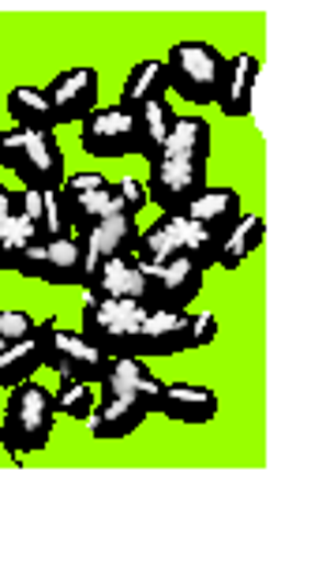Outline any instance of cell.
I'll list each match as a JSON object with an SVG mask.
<instances>
[{
	"instance_id": "cell-1",
	"label": "cell",
	"mask_w": 326,
	"mask_h": 562,
	"mask_svg": "<svg viewBox=\"0 0 326 562\" xmlns=\"http://www.w3.org/2000/svg\"><path fill=\"white\" fill-rule=\"evenodd\" d=\"M53 428H57V405L49 386L26 379L8 390L4 413H0V447L8 450V458L38 454L49 447Z\"/></svg>"
},
{
	"instance_id": "cell-2",
	"label": "cell",
	"mask_w": 326,
	"mask_h": 562,
	"mask_svg": "<svg viewBox=\"0 0 326 562\" xmlns=\"http://www.w3.org/2000/svg\"><path fill=\"white\" fill-rule=\"evenodd\" d=\"M147 319V307L124 296H87L79 315V334L109 357H135L139 326Z\"/></svg>"
},
{
	"instance_id": "cell-3",
	"label": "cell",
	"mask_w": 326,
	"mask_h": 562,
	"mask_svg": "<svg viewBox=\"0 0 326 562\" xmlns=\"http://www.w3.org/2000/svg\"><path fill=\"white\" fill-rule=\"evenodd\" d=\"M166 76L180 102L211 105L217 102V87L225 76V53L214 42H173L166 53Z\"/></svg>"
},
{
	"instance_id": "cell-4",
	"label": "cell",
	"mask_w": 326,
	"mask_h": 562,
	"mask_svg": "<svg viewBox=\"0 0 326 562\" xmlns=\"http://www.w3.org/2000/svg\"><path fill=\"white\" fill-rule=\"evenodd\" d=\"M38 338H42L45 368L57 371L60 379H76V383L98 386L116 364V357H109V352H102L98 346H90L83 334L68 330V326H60L57 319H42Z\"/></svg>"
},
{
	"instance_id": "cell-5",
	"label": "cell",
	"mask_w": 326,
	"mask_h": 562,
	"mask_svg": "<svg viewBox=\"0 0 326 562\" xmlns=\"http://www.w3.org/2000/svg\"><path fill=\"white\" fill-rule=\"evenodd\" d=\"M206 270L195 267L188 256H177L161 267H143V293L139 304L147 312H188L192 301L203 293Z\"/></svg>"
},
{
	"instance_id": "cell-6",
	"label": "cell",
	"mask_w": 326,
	"mask_h": 562,
	"mask_svg": "<svg viewBox=\"0 0 326 562\" xmlns=\"http://www.w3.org/2000/svg\"><path fill=\"white\" fill-rule=\"evenodd\" d=\"M147 203L158 206L161 214H188L199 195L211 188L206 161H184V158H161L150 166Z\"/></svg>"
},
{
	"instance_id": "cell-7",
	"label": "cell",
	"mask_w": 326,
	"mask_h": 562,
	"mask_svg": "<svg viewBox=\"0 0 326 562\" xmlns=\"http://www.w3.org/2000/svg\"><path fill=\"white\" fill-rule=\"evenodd\" d=\"M79 147L90 158H102V161L128 158V154H135V113L121 105H98L79 124Z\"/></svg>"
},
{
	"instance_id": "cell-8",
	"label": "cell",
	"mask_w": 326,
	"mask_h": 562,
	"mask_svg": "<svg viewBox=\"0 0 326 562\" xmlns=\"http://www.w3.org/2000/svg\"><path fill=\"white\" fill-rule=\"evenodd\" d=\"M45 98H49L53 113H57V124H83L87 116L98 109V102H102V83H98V71L87 68V65L60 71V76L49 79Z\"/></svg>"
},
{
	"instance_id": "cell-9",
	"label": "cell",
	"mask_w": 326,
	"mask_h": 562,
	"mask_svg": "<svg viewBox=\"0 0 326 562\" xmlns=\"http://www.w3.org/2000/svg\"><path fill=\"white\" fill-rule=\"evenodd\" d=\"M109 184L113 180L102 173H71L65 184H60V206H65L68 229L76 237L94 229L98 222L109 214Z\"/></svg>"
},
{
	"instance_id": "cell-10",
	"label": "cell",
	"mask_w": 326,
	"mask_h": 562,
	"mask_svg": "<svg viewBox=\"0 0 326 562\" xmlns=\"http://www.w3.org/2000/svg\"><path fill=\"white\" fill-rule=\"evenodd\" d=\"M79 244H83V270L90 281L105 259H113V256L135 259V248H139V225H135V217H128V214H105L94 229L79 237Z\"/></svg>"
},
{
	"instance_id": "cell-11",
	"label": "cell",
	"mask_w": 326,
	"mask_h": 562,
	"mask_svg": "<svg viewBox=\"0 0 326 562\" xmlns=\"http://www.w3.org/2000/svg\"><path fill=\"white\" fill-rule=\"evenodd\" d=\"M192 349V312H147L139 326V360H161Z\"/></svg>"
},
{
	"instance_id": "cell-12",
	"label": "cell",
	"mask_w": 326,
	"mask_h": 562,
	"mask_svg": "<svg viewBox=\"0 0 326 562\" xmlns=\"http://www.w3.org/2000/svg\"><path fill=\"white\" fill-rule=\"evenodd\" d=\"M65 150H60L57 135H31V143H26V154L20 161V169H15V177H20L23 188H31V192H60V184L68 180V169H65Z\"/></svg>"
},
{
	"instance_id": "cell-13",
	"label": "cell",
	"mask_w": 326,
	"mask_h": 562,
	"mask_svg": "<svg viewBox=\"0 0 326 562\" xmlns=\"http://www.w3.org/2000/svg\"><path fill=\"white\" fill-rule=\"evenodd\" d=\"M147 405L139 402L135 394H105L98 397L94 413L87 416V431L90 439L98 442H116V439H128L147 424Z\"/></svg>"
},
{
	"instance_id": "cell-14",
	"label": "cell",
	"mask_w": 326,
	"mask_h": 562,
	"mask_svg": "<svg viewBox=\"0 0 326 562\" xmlns=\"http://www.w3.org/2000/svg\"><path fill=\"white\" fill-rule=\"evenodd\" d=\"M98 386H102V394H98V397H105V394H135L143 405H147L150 416H161V402H166V383H161V379L154 375L147 360L121 357L113 364V371H109V375Z\"/></svg>"
},
{
	"instance_id": "cell-15",
	"label": "cell",
	"mask_w": 326,
	"mask_h": 562,
	"mask_svg": "<svg viewBox=\"0 0 326 562\" xmlns=\"http://www.w3.org/2000/svg\"><path fill=\"white\" fill-rule=\"evenodd\" d=\"M259 57L251 53H237V57H225V76L222 87H217V109H222L229 121H240V116L251 113V98H256V79H259Z\"/></svg>"
},
{
	"instance_id": "cell-16",
	"label": "cell",
	"mask_w": 326,
	"mask_h": 562,
	"mask_svg": "<svg viewBox=\"0 0 326 562\" xmlns=\"http://www.w3.org/2000/svg\"><path fill=\"white\" fill-rule=\"evenodd\" d=\"M192 229L188 214H161L150 222V229H139V248H135V262L139 267H161V262L184 256V240Z\"/></svg>"
},
{
	"instance_id": "cell-17",
	"label": "cell",
	"mask_w": 326,
	"mask_h": 562,
	"mask_svg": "<svg viewBox=\"0 0 326 562\" xmlns=\"http://www.w3.org/2000/svg\"><path fill=\"white\" fill-rule=\"evenodd\" d=\"M217 390L206 383H166V402H161V416L173 424H211L217 416Z\"/></svg>"
},
{
	"instance_id": "cell-18",
	"label": "cell",
	"mask_w": 326,
	"mask_h": 562,
	"mask_svg": "<svg viewBox=\"0 0 326 562\" xmlns=\"http://www.w3.org/2000/svg\"><path fill=\"white\" fill-rule=\"evenodd\" d=\"M244 214V203H240V192L237 188H206L203 195L192 203V211H188V217L199 225V229H206L211 237L222 244L225 237H229V229L240 222Z\"/></svg>"
},
{
	"instance_id": "cell-19",
	"label": "cell",
	"mask_w": 326,
	"mask_h": 562,
	"mask_svg": "<svg viewBox=\"0 0 326 562\" xmlns=\"http://www.w3.org/2000/svg\"><path fill=\"white\" fill-rule=\"evenodd\" d=\"M42 281L57 289H83L87 270H83V244L76 233L57 240H45V262H42Z\"/></svg>"
},
{
	"instance_id": "cell-20",
	"label": "cell",
	"mask_w": 326,
	"mask_h": 562,
	"mask_svg": "<svg viewBox=\"0 0 326 562\" xmlns=\"http://www.w3.org/2000/svg\"><path fill=\"white\" fill-rule=\"evenodd\" d=\"M169 94V76H166V60H139V65H132V71L124 76L121 83V109H128V113H139L143 105L150 102H166Z\"/></svg>"
},
{
	"instance_id": "cell-21",
	"label": "cell",
	"mask_w": 326,
	"mask_h": 562,
	"mask_svg": "<svg viewBox=\"0 0 326 562\" xmlns=\"http://www.w3.org/2000/svg\"><path fill=\"white\" fill-rule=\"evenodd\" d=\"M177 124V109L169 102H150L135 113V154L143 161H161V150L169 143V132Z\"/></svg>"
},
{
	"instance_id": "cell-22",
	"label": "cell",
	"mask_w": 326,
	"mask_h": 562,
	"mask_svg": "<svg viewBox=\"0 0 326 562\" xmlns=\"http://www.w3.org/2000/svg\"><path fill=\"white\" fill-rule=\"evenodd\" d=\"M87 296H124V301H139L143 293V267L132 256H113L98 267V274L83 285Z\"/></svg>"
},
{
	"instance_id": "cell-23",
	"label": "cell",
	"mask_w": 326,
	"mask_h": 562,
	"mask_svg": "<svg viewBox=\"0 0 326 562\" xmlns=\"http://www.w3.org/2000/svg\"><path fill=\"white\" fill-rule=\"evenodd\" d=\"M8 116L15 121V128L38 132V135H57V113H53L45 87H12L8 90Z\"/></svg>"
},
{
	"instance_id": "cell-24",
	"label": "cell",
	"mask_w": 326,
	"mask_h": 562,
	"mask_svg": "<svg viewBox=\"0 0 326 562\" xmlns=\"http://www.w3.org/2000/svg\"><path fill=\"white\" fill-rule=\"evenodd\" d=\"M20 214L31 222V229H34V237H38V240H57V237H68V233H71L57 192H31V188H23V192H20Z\"/></svg>"
},
{
	"instance_id": "cell-25",
	"label": "cell",
	"mask_w": 326,
	"mask_h": 562,
	"mask_svg": "<svg viewBox=\"0 0 326 562\" xmlns=\"http://www.w3.org/2000/svg\"><path fill=\"white\" fill-rule=\"evenodd\" d=\"M211 150H214V135H211V124L203 116H180L177 113V124L169 132V143L161 150V158H184V161H211Z\"/></svg>"
},
{
	"instance_id": "cell-26",
	"label": "cell",
	"mask_w": 326,
	"mask_h": 562,
	"mask_svg": "<svg viewBox=\"0 0 326 562\" xmlns=\"http://www.w3.org/2000/svg\"><path fill=\"white\" fill-rule=\"evenodd\" d=\"M262 237H267V222L259 214H240V222L229 229V237L222 240V251H217V267L222 270H240L244 262L259 251Z\"/></svg>"
},
{
	"instance_id": "cell-27",
	"label": "cell",
	"mask_w": 326,
	"mask_h": 562,
	"mask_svg": "<svg viewBox=\"0 0 326 562\" xmlns=\"http://www.w3.org/2000/svg\"><path fill=\"white\" fill-rule=\"evenodd\" d=\"M45 368V357H42V338H31V341H15V346H4L0 349V390H12L34 379V371Z\"/></svg>"
},
{
	"instance_id": "cell-28",
	"label": "cell",
	"mask_w": 326,
	"mask_h": 562,
	"mask_svg": "<svg viewBox=\"0 0 326 562\" xmlns=\"http://www.w3.org/2000/svg\"><path fill=\"white\" fill-rule=\"evenodd\" d=\"M38 240L23 214H0V274L15 270L26 251V244Z\"/></svg>"
},
{
	"instance_id": "cell-29",
	"label": "cell",
	"mask_w": 326,
	"mask_h": 562,
	"mask_svg": "<svg viewBox=\"0 0 326 562\" xmlns=\"http://www.w3.org/2000/svg\"><path fill=\"white\" fill-rule=\"evenodd\" d=\"M53 405H57V416H68V420L87 424V416L94 413L98 394L90 383H76V379H60L57 390H53Z\"/></svg>"
},
{
	"instance_id": "cell-30",
	"label": "cell",
	"mask_w": 326,
	"mask_h": 562,
	"mask_svg": "<svg viewBox=\"0 0 326 562\" xmlns=\"http://www.w3.org/2000/svg\"><path fill=\"white\" fill-rule=\"evenodd\" d=\"M147 211V184L139 177H121L109 184V214L139 217Z\"/></svg>"
},
{
	"instance_id": "cell-31",
	"label": "cell",
	"mask_w": 326,
	"mask_h": 562,
	"mask_svg": "<svg viewBox=\"0 0 326 562\" xmlns=\"http://www.w3.org/2000/svg\"><path fill=\"white\" fill-rule=\"evenodd\" d=\"M38 338V319L26 312H0V341L15 346V341H31Z\"/></svg>"
},
{
	"instance_id": "cell-32",
	"label": "cell",
	"mask_w": 326,
	"mask_h": 562,
	"mask_svg": "<svg viewBox=\"0 0 326 562\" xmlns=\"http://www.w3.org/2000/svg\"><path fill=\"white\" fill-rule=\"evenodd\" d=\"M34 132H23V128H8L0 132V169H8V173H15L26 154V143H31Z\"/></svg>"
},
{
	"instance_id": "cell-33",
	"label": "cell",
	"mask_w": 326,
	"mask_h": 562,
	"mask_svg": "<svg viewBox=\"0 0 326 562\" xmlns=\"http://www.w3.org/2000/svg\"><path fill=\"white\" fill-rule=\"evenodd\" d=\"M211 341H217V315L192 312V349H206Z\"/></svg>"
},
{
	"instance_id": "cell-34",
	"label": "cell",
	"mask_w": 326,
	"mask_h": 562,
	"mask_svg": "<svg viewBox=\"0 0 326 562\" xmlns=\"http://www.w3.org/2000/svg\"><path fill=\"white\" fill-rule=\"evenodd\" d=\"M42 262H45V240H31L23 251V259H20V267H15V274L42 281Z\"/></svg>"
},
{
	"instance_id": "cell-35",
	"label": "cell",
	"mask_w": 326,
	"mask_h": 562,
	"mask_svg": "<svg viewBox=\"0 0 326 562\" xmlns=\"http://www.w3.org/2000/svg\"><path fill=\"white\" fill-rule=\"evenodd\" d=\"M0 214H20V192L8 184H0Z\"/></svg>"
},
{
	"instance_id": "cell-36",
	"label": "cell",
	"mask_w": 326,
	"mask_h": 562,
	"mask_svg": "<svg viewBox=\"0 0 326 562\" xmlns=\"http://www.w3.org/2000/svg\"><path fill=\"white\" fill-rule=\"evenodd\" d=\"M0 349H4V341H0Z\"/></svg>"
}]
</instances>
